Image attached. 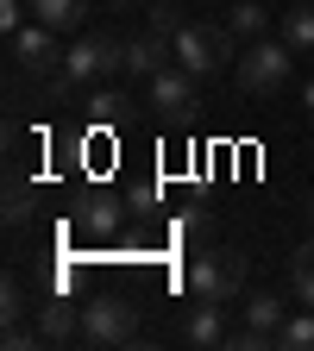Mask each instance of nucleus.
Listing matches in <instances>:
<instances>
[{
  "instance_id": "1",
  "label": "nucleus",
  "mask_w": 314,
  "mask_h": 351,
  "mask_svg": "<svg viewBox=\"0 0 314 351\" xmlns=\"http://www.w3.org/2000/svg\"><path fill=\"white\" fill-rule=\"evenodd\" d=\"M245 276H251V257L233 251V245H214L189 263V295L195 301H233L245 289Z\"/></svg>"
},
{
  "instance_id": "2",
  "label": "nucleus",
  "mask_w": 314,
  "mask_h": 351,
  "mask_svg": "<svg viewBox=\"0 0 314 351\" xmlns=\"http://www.w3.org/2000/svg\"><path fill=\"white\" fill-rule=\"evenodd\" d=\"M289 63H295V51H289L283 38H258V44L239 51V88L258 95V101H271V95L289 88Z\"/></svg>"
},
{
  "instance_id": "23",
  "label": "nucleus",
  "mask_w": 314,
  "mask_h": 351,
  "mask_svg": "<svg viewBox=\"0 0 314 351\" xmlns=\"http://www.w3.org/2000/svg\"><path fill=\"white\" fill-rule=\"evenodd\" d=\"M113 7H139V0H113Z\"/></svg>"
},
{
  "instance_id": "13",
  "label": "nucleus",
  "mask_w": 314,
  "mask_h": 351,
  "mask_svg": "<svg viewBox=\"0 0 314 351\" xmlns=\"http://www.w3.org/2000/svg\"><path fill=\"white\" fill-rule=\"evenodd\" d=\"M76 326H82V307H76V301L51 295V301L38 307V332H44V345H57V339H76Z\"/></svg>"
},
{
  "instance_id": "21",
  "label": "nucleus",
  "mask_w": 314,
  "mask_h": 351,
  "mask_svg": "<svg viewBox=\"0 0 314 351\" xmlns=\"http://www.w3.org/2000/svg\"><path fill=\"white\" fill-rule=\"evenodd\" d=\"M0 301H7V307H0L7 320H19V314H25V289H19V276H7V289H0Z\"/></svg>"
},
{
  "instance_id": "4",
  "label": "nucleus",
  "mask_w": 314,
  "mask_h": 351,
  "mask_svg": "<svg viewBox=\"0 0 314 351\" xmlns=\"http://www.w3.org/2000/svg\"><path fill=\"white\" fill-rule=\"evenodd\" d=\"M82 345H139V307L126 295H101L82 307V326H76Z\"/></svg>"
},
{
  "instance_id": "3",
  "label": "nucleus",
  "mask_w": 314,
  "mask_h": 351,
  "mask_svg": "<svg viewBox=\"0 0 314 351\" xmlns=\"http://www.w3.org/2000/svg\"><path fill=\"white\" fill-rule=\"evenodd\" d=\"M233 44H239V38H233L227 25H201V19H189L183 32H176V63H183L195 82H201V75H220V69L233 63Z\"/></svg>"
},
{
  "instance_id": "5",
  "label": "nucleus",
  "mask_w": 314,
  "mask_h": 351,
  "mask_svg": "<svg viewBox=\"0 0 314 351\" xmlns=\"http://www.w3.org/2000/svg\"><path fill=\"white\" fill-rule=\"evenodd\" d=\"M63 69H69L76 82H107L113 69H126V44H120V38H107V32H88V38H76V44H69Z\"/></svg>"
},
{
  "instance_id": "8",
  "label": "nucleus",
  "mask_w": 314,
  "mask_h": 351,
  "mask_svg": "<svg viewBox=\"0 0 314 351\" xmlns=\"http://www.w3.org/2000/svg\"><path fill=\"white\" fill-rule=\"evenodd\" d=\"M145 107H157L164 119H176V113H189V107H195V75H189L183 63H170V69H157V75L145 82Z\"/></svg>"
},
{
  "instance_id": "10",
  "label": "nucleus",
  "mask_w": 314,
  "mask_h": 351,
  "mask_svg": "<svg viewBox=\"0 0 314 351\" xmlns=\"http://www.w3.org/2000/svg\"><path fill=\"white\" fill-rule=\"evenodd\" d=\"M233 332H227V301H201V307H189L183 314V345H195V351H214V345H227Z\"/></svg>"
},
{
  "instance_id": "7",
  "label": "nucleus",
  "mask_w": 314,
  "mask_h": 351,
  "mask_svg": "<svg viewBox=\"0 0 314 351\" xmlns=\"http://www.w3.org/2000/svg\"><path fill=\"white\" fill-rule=\"evenodd\" d=\"M289 314H283V301L277 295H245V326L227 339V345H239V351H264V345H277V326H283Z\"/></svg>"
},
{
  "instance_id": "15",
  "label": "nucleus",
  "mask_w": 314,
  "mask_h": 351,
  "mask_svg": "<svg viewBox=\"0 0 314 351\" xmlns=\"http://www.w3.org/2000/svg\"><path fill=\"white\" fill-rule=\"evenodd\" d=\"M120 219H126V213H120V201H113V195H95V201L82 207V226L95 232V239H113V232H120Z\"/></svg>"
},
{
  "instance_id": "6",
  "label": "nucleus",
  "mask_w": 314,
  "mask_h": 351,
  "mask_svg": "<svg viewBox=\"0 0 314 351\" xmlns=\"http://www.w3.org/2000/svg\"><path fill=\"white\" fill-rule=\"evenodd\" d=\"M63 57H69V51L57 44V32H51V25H38V19H32L25 32H13V63H19L25 75H38V82H44V75H57V69H63Z\"/></svg>"
},
{
  "instance_id": "20",
  "label": "nucleus",
  "mask_w": 314,
  "mask_h": 351,
  "mask_svg": "<svg viewBox=\"0 0 314 351\" xmlns=\"http://www.w3.org/2000/svg\"><path fill=\"white\" fill-rule=\"evenodd\" d=\"M189 19H183V7H170V0H151V32H164V38H176Z\"/></svg>"
},
{
  "instance_id": "16",
  "label": "nucleus",
  "mask_w": 314,
  "mask_h": 351,
  "mask_svg": "<svg viewBox=\"0 0 314 351\" xmlns=\"http://www.w3.org/2000/svg\"><path fill=\"white\" fill-rule=\"evenodd\" d=\"M289 289H295L302 307H314V239L295 245V257H289Z\"/></svg>"
},
{
  "instance_id": "22",
  "label": "nucleus",
  "mask_w": 314,
  "mask_h": 351,
  "mask_svg": "<svg viewBox=\"0 0 314 351\" xmlns=\"http://www.w3.org/2000/svg\"><path fill=\"white\" fill-rule=\"evenodd\" d=\"M302 107H308V113H314V82H308V88H302Z\"/></svg>"
},
{
  "instance_id": "12",
  "label": "nucleus",
  "mask_w": 314,
  "mask_h": 351,
  "mask_svg": "<svg viewBox=\"0 0 314 351\" xmlns=\"http://www.w3.org/2000/svg\"><path fill=\"white\" fill-rule=\"evenodd\" d=\"M277 38L289 44L295 57H302V51H314V0H289L283 19H277Z\"/></svg>"
},
{
  "instance_id": "14",
  "label": "nucleus",
  "mask_w": 314,
  "mask_h": 351,
  "mask_svg": "<svg viewBox=\"0 0 314 351\" xmlns=\"http://www.w3.org/2000/svg\"><path fill=\"white\" fill-rule=\"evenodd\" d=\"M32 19L51 25V32H76L88 19V0H32Z\"/></svg>"
},
{
  "instance_id": "18",
  "label": "nucleus",
  "mask_w": 314,
  "mask_h": 351,
  "mask_svg": "<svg viewBox=\"0 0 314 351\" xmlns=\"http://www.w3.org/2000/svg\"><path fill=\"white\" fill-rule=\"evenodd\" d=\"M126 107H132V101H126V95H113V88H95V95H88V119H95V125H113Z\"/></svg>"
},
{
  "instance_id": "17",
  "label": "nucleus",
  "mask_w": 314,
  "mask_h": 351,
  "mask_svg": "<svg viewBox=\"0 0 314 351\" xmlns=\"http://www.w3.org/2000/svg\"><path fill=\"white\" fill-rule=\"evenodd\" d=\"M277 345L283 351H314V307H308V314H289L277 326Z\"/></svg>"
},
{
  "instance_id": "9",
  "label": "nucleus",
  "mask_w": 314,
  "mask_h": 351,
  "mask_svg": "<svg viewBox=\"0 0 314 351\" xmlns=\"http://www.w3.org/2000/svg\"><path fill=\"white\" fill-rule=\"evenodd\" d=\"M170 57H176V38H164V32H139L126 44V75H139V82H151L157 69H170Z\"/></svg>"
},
{
  "instance_id": "24",
  "label": "nucleus",
  "mask_w": 314,
  "mask_h": 351,
  "mask_svg": "<svg viewBox=\"0 0 314 351\" xmlns=\"http://www.w3.org/2000/svg\"><path fill=\"white\" fill-rule=\"evenodd\" d=\"M208 7H227V0H208Z\"/></svg>"
},
{
  "instance_id": "11",
  "label": "nucleus",
  "mask_w": 314,
  "mask_h": 351,
  "mask_svg": "<svg viewBox=\"0 0 314 351\" xmlns=\"http://www.w3.org/2000/svg\"><path fill=\"white\" fill-rule=\"evenodd\" d=\"M271 7H264V0H233L227 7V32L239 38V44H258V38H271Z\"/></svg>"
},
{
  "instance_id": "19",
  "label": "nucleus",
  "mask_w": 314,
  "mask_h": 351,
  "mask_svg": "<svg viewBox=\"0 0 314 351\" xmlns=\"http://www.w3.org/2000/svg\"><path fill=\"white\" fill-rule=\"evenodd\" d=\"M25 219H32V189L13 176L7 182V226H25Z\"/></svg>"
},
{
  "instance_id": "25",
  "label": "nucleus",
  "mask_w": 314,
  "mask_h": 351,
  "mask_svg": "<svg viewBox=\"0 0 314 351\" xmlns=\"http://www.w3.org/2000/svg\"><path fill=\"white\" fill-rule=\"evenodd\" d=\"M308 213H314V201H308Z\"/></svg>"
}]
</instances>
